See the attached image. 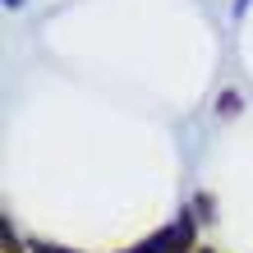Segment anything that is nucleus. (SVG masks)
Wrapping results in <instances>:
<instances>
[{
    "label": "nucleus",
    "instance_id": "nucleus-4",
    "mask_svg": "<svg viewBox=\"0 0 253 253\" xmlns=\"http://www.w3.org/2000/svg\"><path fill=\"white\" fill-rule=\"evenodd\" d=\"M5 5H23V0H5Z\"/></svg>",
    "mask_w": 253,
    "mask_h": 253
},
{
    "label": "nucleus",
    "instance_id": "nucleus-2",
    "mask_svg": "<svg viewBox=\"0 0 253 253\" xmlns=\"http://www.w3.org/2000/svg\"><path fill=\"white\" fill-rule=\"evenodd\" d=\"M33 253H69V249H60V244H33Z\"/></svg>",
    "mask_w": 253,
    "mask_h": 253
},
{
    "label": "nucleus",
    "instance_id": "nucleus-3",
    "mask_svg": "<svg viewBox=\"0 0 253 253\" xmlns=\"http://www.w3.org/2000/svg\"><path fill=\"white\" fill-rule=\"evenodd\" d=\"M249 9V0H235V14H244Z\"/></svg>",
    "mask_w": 253,
    "mask_h": 253
},
{
    "label": "nucleus",
    "instance_id": "nucleus-1",
    "mask_svg": "<svg viewBox=\"0 0 253 253\" xmlns=\"http://www.w3.org/2000/svg\"><path fill=\"white\" fill-rule=\"evenodd\" d=\"M189 244V221H175L170 230H161V235H152V240H143L133 253H170V249H184Z\"/></svg>",
    "mask_w": 253,
    "mask_h": 253
}]
</instances>
